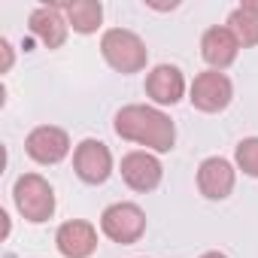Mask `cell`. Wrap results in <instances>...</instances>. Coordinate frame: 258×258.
<instances>
[{"label": "cell", "mask_w": 258, "mask_h": 258, "mask_svg": "<svg viewBox=\"0 0 258 258\" xmlns=\"http://www.w3.org/2000/svg\"><path fill=\"white\" fill-rule=\"evenodd\" d=\"M112 127L121 140L146 146L149 152H170L176 143V124L170 121V115L161 112L158 106H146V103L121 106L115 112Z\"/></svg>", "instance_id": "obj_1"}, {"label": "cell", "mask_w": 258, "mask_h": 258, "mask_svg": "<svg viewBox=\"0 0 258 258\" xmlns=\"http://www.w3.org/2000/svg\"><path fill=\"white\" fill-rule=\"evenodd\" d=\"M100 55L103 61L118 70V73H140L149 61V49L146 43L127 28H109L103 37H100Z\"/></svg>", "instance_id": "obj_2"}, {"label": "cell", "mask_w": 258, "mask_h": 258, "mask_svg": "<svg viewBox=\"0 0 258 258\" xmlns=\"http://www.w3.org/2000/svg\"><path fill=\"white\" fill-rule=\"evenodd\" d=\"M13 201L22 219L40 225L55 216V188L40 173H22L13 185Z\"/></svg>", "instance_id": "obj_3"}, {"label": "cell", "mask_w": 258, "mask_h": 258, "mask_svg": "<svg viewBox=\"0 0 258 258\" xmlns=\"http://www.w3.org/2000/svg\"><path fill=\"white\" fill-rule=\"evenodd\" d=\"M100 231H103L112 243L131 246V243H137V240L146 234V213H143V207H137V204H131V201L109 204V207L100 213Z\"/></svg>", "instance_id": "obj_4"}, {"label": "cell", "mask_w": 258, "mask_h": 258, "mask_svg": "<svg viewBox=\"0 0 258 258\" xmlns=\"http://www.w3.org/2000/svg\"><path fill=\"white\" fill-rule=\"evenodd\" d=\"M118 173H121V179H124L127 188L146 195V191H155V188L161 185L164 167H161V161H158L155 152H149V149H134V152H127V155L121 158Z\"/></svg>", "instance_id": "obj_5"}, {"label": "cell", "mask_w": 258, "mask_h": 258, "mask_svg": "<svg viewBox=\"0 0 258 258\" xmlns=\"http://www.w3.org/2000/svg\"><path fill=\"white\" fill-rule=\"evenodd\" d=\"M231 97H234V85H231V79H228L225 73H219V70L198 73L195 82H191V88H188L191 106L201 109V112H210V115L228 109Z\"/></svg>", "instance_id": "obj_6"}, {"label": "cell", "mask_w": 258, "mask_h": 258, "mask_svg": "<svg viewBox=\"0 0 258 258\" xmlns=\"http://www.w3.org/2000/svg\"><path fill=\"white\" fill-rule=\"evenodd\" d=\"M25 152H28L31 161H37L43 167H52V164H61L70 155V137H67L64 127L40 124L25 137Z\"/></svg>", "instance_id": "obj_7"}, {"label": "cell", "mask_w": 258, "mask_h": 258, "mask_svg": "<svg viewBox=\"0 0 258 258\" xmlns=\"http://www.w3.org/2000/svg\"><path fill=\"white\" fill-rule=\"evenodd\" d=\"M73 170L85 185H103L112 173V152L106 143L88 137L73 152Z\"/></svg>", "instance_id": "obj_8"}, {"label": "cell", "mask_w": 258, "mask_h": 258, "mask_svg": "<svg viewBox=\"0 0 258 258\" xmlns=\"http://www.w3.org/2000/svg\"><path fill=\"white\" fill-rule=\"evenodd\" d=\"M234 185H237V170H234V164L228 158L213 155V158L201 161V167H198V188H201V195L207 201L231 198Z\"/></svg>", "instance_id": "obj_9"}, {"label": "cell", "mask_w": 258, "mask_h": 258, "mask_svg": "<svg viewBox=\"0 0 258 258\" xmlns=\"http://www.w3.org/2000/svg\"><path fill=\"white\" fill-rule=\"evenodd\" d=\"M55 246L64 258H91L97 252V228L85 219H70L55 231Z\"/></svg>", "instance_id": "obj_10"}, {"label": "cell", "mask_w": 258, "mask_h": 258, "mask_svg": "<svg viewBox=\"0 0 258 258\" xmlns=\"http://www.w3.org/2000/svg\"><path fill=\"white\" fill-rule=\"evenodd\" d=\"M28 28H31V34H34L46 49H61V46L67 43V31H70L61 4L37 7V10L31 13V19H28Z\"/></svg>", "instance_id": "obj_11"}, {"label": "cell", "mask_w": 258, "mask_h": 258, "mask_svg": "<svg viewBox=\"0 0 258 258\" xmlns=\"http://www.w3.org/2000/svg\"><path fill=\"white\" fill-rule=\"evenodd\" d=\"M237 52H240V43L237 37L231 34L228 25H216V28H207L204 37H201V58L210 64V70H228L234 61H237Z\"/></svg>", "instance_id": "obj_12"}, {"label": "cell", "mask_w": 258, "mask_h": 258, "mask_svg": "<svg viewBox=\"0 0 258 258\" xmlns=\"http://www.w3.org/2000/svg\"><path fill=\"white\" fill-rule=\"evenodd\" d=\"M146 94L158 103V106H173L182 100L185 94V76L179 67L173 64H158L149 76H146Z\"/></svg>", "instance_id": "obj_13"}, {"label": "cell", "mask_w": 258, "mask_h": 258, "mask_svg": "<svg viewBox=\"0 0 258 258\" xmlns=\"http://www.w3.org/2000/svg\"><path fill=\"white\" fill-rule=\"evenodd\" d=\"M64 16H67V25L88 37V34H97L100 22H103V7H100V0H70V4H61Z\"/></svg>", "instance_id": "obj_14"}, {"label": "cell", "mask_w": 258, "mask_h": 258, "mask_svg": "<svg viewBox=\"0 0 258 258\" xmlns=\"http://www.w3.org/2000/svg\"><path fill=\"white\" fill-rule=\"evenodd\" d=\"M228 28H231V34L237 37L240 49L258 46V13H249V10L237 7V10L228 16Z\"/></svg>", "instance_id": "obj_15"}, {"label": "cell", "mask_w": 258, "mask_h": 258, "mask_svg": "<svg viewBox=\"0 0 258 258\" xmlns=\"http://www.w3.org/2000/svg\"><path fill=\"white\" fill-rule=\"evenodd\" d=\"M234 161H237V167H240L246 176L258 179V137L240 140L237 149H234Z\"/></svg>", "instance_id": "obj_16"}, {"label": "cell", "mask_w": 258, "mask_h": 258, "mask_svg": "<svg viewBox=\"0 0 258 258\" xmlns=\"http://www.w3.org/2000/svg\"><path fill=\"white\" fill-rule=\"evenodd\" d=\"M0 49H4V73H10V67H13V46H10V40L0 43Z\"/></svg>", "instance_id": "obj_17"}, {"label": "cell", "mask_w": 258, "mask_h": 258, "mask_svg": "<svg viewBox=\"0 0 258 258\" xmlns=\"http://www.w3.org/2000/svg\"><path fill=\"white\" fill-rule=\"evenodd\" d=\"M240 7H243V10H249V13H258V0H243Z\"/></svg>", "instance_id": "obj_18"}, {"label": "cell", "mask_w": 258, "mask_h": 258, "mask_svg": "<svg viewBox=\"0 0 258 258\" xmlns=\"http://www.w3.org/2000/svg\"><path fill=\"white\" fill-rule=\"evenodd\" d=\"M201 258H228V255H225V252H204Z\"/></svg>", "instance_id": "obj_19"}]
</instances>
